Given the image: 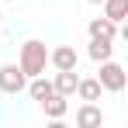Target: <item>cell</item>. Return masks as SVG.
<instances>
[{"label":"cell","mask_w":128,"mask_h":128,"mask_svg":"<svg viewBox=\"0 0 128 128\" xmlns=\"http://www.w3.org/2000/svg\"><path fill=\"white\" fill-rule=\"evenodd\" d=\"M18 66H21V73L31 80V76H38L45 73V66H48V48H45L42 38H28L21 45V56H18Z\"/></svg>","instance_id":"cell-1"},{"label":"cell","mask_w":128,"mask_h":128,"mask_svg":"<svg viewBox=\"0 0 128 128\" xmlns=\"http://www.w3.org/2000/svg\"><path fill=\"white\" fill-rule=\"evenodd\" d=\"M100 69H97V83L104 86L107 94H121L128 86V73L121 62H114V59H104V62H97Z\"/></svg>","instance_id":"cell-2"},{"label":"cell","mask_w":128,"mask_h":128,"mask_svg":"<svg viewBox=\"0 0 128 128\" xmlns=\"http://www.w3.org/2000/svg\"><path fill=\"white\" fill-rule=\"evenodd\" d=\"M24 86H28V76L21 73L18 62H4L0 66V90L4 94H21Z\"/></svg>","instance_id":"cell-3"},{"label":"cell","mask_w":128,"mask_h":128,"mask_svg":"<svg viewBox=\"0 0 128 128\" xmlns=\"http://www.w3.org/2000/svg\"><path fill=\"white\" fill-rule=\"evenodd\" d=\"M73 121H76V128H100L104 125V111L94 104V100H83V104L76 107Z\"/></svg>","instance_id":"cell-4"},{"label":"cell","mask_w":128,"mask_h":128,"mask_svg":"<svg viewBox=\"0 0 128 128\" xmlns=\"http://www.w3.org/2000/svg\"><path fill=\"white\" fill-rule=\"evenodd\" d=\"M38 104H42V111H45V118H48V121H62L66 111H69V97H62V94H56V90H52V94H48L45 100H38Z\"/></svg>","instance_id":"cell-5"},{"label":"cell","mask_w":128,"mask_h":128,"mask_svg":"<svg viewBox=\"0 0 128 128\" xmlns=\"http://www.w3.org/2000/svg\"><path fill=\"white\" fill-rule=\"evenodd\" d=\"M48 62L56 66V69H76L80 56H76L73 45H56V48H48Z\"/></svg>","instance_id":"cell-6"},{"label":"cell","mask_w":128,"mask_h":128,"mask_svg":"<svg viewBox=\"0 0 128 128\" xmlns=\"http://www.w3.org/2000/svg\"><path fill=\"white\" fill-rule=\"evenodd\" d=\"M86 35H90V38H111V42H114V38H118V24L111 21V18H104V14H100V18H90Z\"/></svg>","instance_id":"cell-7"},{"label":"cell","mask_w":128,"mask_h":128,"mask_svg":"<svg viewBox=\"0 0 128 128\" xmlns=\"http://www.w3.org/2000/svg\"><path fill=\"white\" fill-rule=\"evenodd\" d=\"M76 83H80L76 69H59V73H56V80H52L56 94H62V97H73V94H76Z\"/></svg>","instance_id":"cell-8"},{"label":"cell","mask_w":128,"mask_h":128,"mask_svg":"<svg viewBox=\"0 0 128 128\" xmlns=\"http://www.w3.org/2000/svg\"><path fill=\"white\" fill-rule=\"evenodd\" d=\"M86 56H90L94 62H104V59H111V56H114V42H111V38H90Z\"/></svg>","instance_id":"cell-9"},{"label":"cell","mask_w":128,"mask_h":128,"mask_svg":"<svg viewBox=\"0 0 128 128\" xmlns=\"http://www.w3.org/2000/svg\"><path fill=\"white\" fill-rule=\"evenodd\" d=\"M100 94H104V86L97 83V76H86V80L76 83V97H80V100H94V104H97Z\"/></svg>","instance_id":"cell-10"},{"label":"cell","mask_w":128,"mask_h":128,"mask_svg":"<svg viewBox=\"0 0 128 128\" xmlns=\"http://www.w3.org/2000/svg\"><path fill=\"white\" fill-rule=\"evenodd\" d=\"M28 94H31V100H45L56 86H52V80H45V73H38V76H31L28 80V86H24Z\"/></svg>","instance_id":"cell-11"},{"label":"cell","mask_w":128,"mask_h":128,"mask_svg":"<svg viewBox=\"0 0 128 128\" xmlns=\"http://www.w3.org/2000/svg\"><path fill=\"white\" fill-rule=\"evenodd\" d=\"M100 4H104V18H111L114 24L128 18V0H100Z\"/></svg>","instance_id":"cell-12"},{"label":"cell","mask_w":128,"mask_h":128,"mask_svg":"<svg viewBox=\"0 0 128 128\" xmlns=\"http://www.w3.org/2000/svg\"><path fill=\"white\" fill-rule=\"evenodd\" d=\"M86 4H100V0H86Z\"/></svg>","instance_id":"cell-13"},{"label":"cell","mask_w":128,"mask_h":128,"mask_svg":"<svg viewBox=\"0 0 128 128\" xmlns=\"http://www.w3.org/2000/svg\"><path fill=\"white\" fill-rule=\"evenodd\" d=\"M4 4H18V0H4Z\"/></svg>","instance_id":"cell-14"},{"label":"cell","mask_w":128,"mask_h":128,"mask_svg":"<svg viewBox=\"0 0 128 128\" xmlns=\"http://www.w3.org/2000/svg\"><path fill=\"white\" fill-rule=\"evenodd\" d=\"M0 21H4V14H0Z\"/></svg>","instance_id":"cell-15"}]
</instances>
